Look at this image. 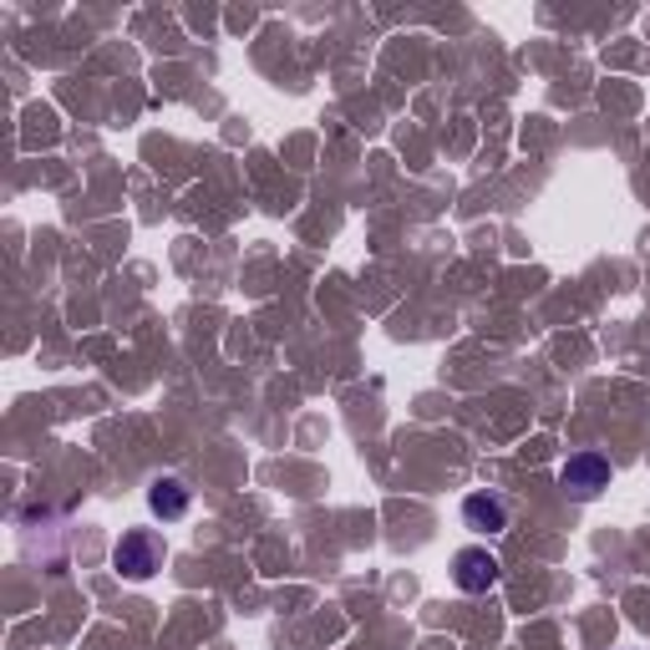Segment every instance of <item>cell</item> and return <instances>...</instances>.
I'll list each match as a JSON object with an SVG mask.
<instances>
[{"label": "cell", "mask_w": 650, "mask_h": 650, "mask_svg": "<svg viewBox=\"0 0 650 650\" xmlns=\"http://www.w3.org/2000/svg\"><path fill=\"white\" fill-rule=\"evenodd\" d=\"M163 559H168V544H163L153 529H128L118 539V549H112V570L122 574V580H153V574L163 570Z\"/></svg>", "instance_id": "6da1fadb"}, {"label": "cell", "mask_w": 650, "mask_h": 650, "mask_svg": "<svg viewBox=\"0 0 650 650\" xmlns=\"http://www.w3.org/2000/svg\"><path fill=\"white\" fill-rule=\"evenodd\" d=\"M559 488L570 493V498H580V504H590V498H599V493L610 488V463L599 452H574L570 463L559 467Z\"/></svg>", "instance_id": "7a4b0ae2"}, {"label": "cell", "mask_w": 650, "mask_h": 650, "mask_svg": "<svg viewBox=\"0 0 650 650\" xmlns=\"http://www.w3.org/2000/svg\"><path fill=\"white\" fill-rule=\"evenodd\" d=\"M498 580H504V564H498L488 549H458V554H452V584H458L463 595H488Z\"/></svg>", "instance_id": "3957f363"}, {"label": "cell", "mask_w": 650, "mask_h": 650, "mask_svg": "<svg viewBox=\"0 0 650 650\" xmlns=\"http://www.w3.org/2000/svg\"><path fill=\"white\" fill-rule=\"evenodd\" d=\"M463 524L473 533H504L508 529V504L498 493H467L463 498Z\"/></svg>", "instance_id": "277c9868"}, {"label": "cell", "mask_w": 650, "mask_h": 650, "mask_svg": "<svg viewBox=\"0 0 650 650\" xmlns=\"http://www.w3.org/2000/svg\"><path fill=\"white\" fill-rule=\"evenodd\" d=\"M188 504H194V498H188V488H184L178 478H153V483H147V508H153V514H158L163 524L184 518V514H188Z\"/></svg>", "instance_id": "5b68a950"}]
</instances>
